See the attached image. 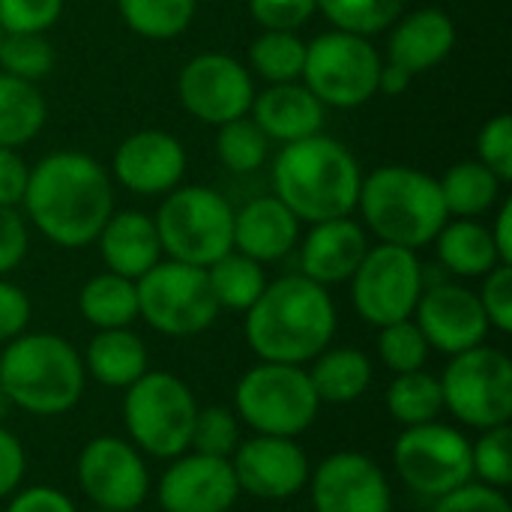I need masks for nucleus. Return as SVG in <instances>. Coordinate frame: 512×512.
Returning <instances> with one entry per match:
<instances>
[{
	"mask_svg": "<svg viewBox=\"0 0 512 512\" xmlns=\"http://www.w3.org/2000/svg\"><path fill=\"white\" fill-rule=\"evenodd\" d=\"M405 0H318V12L336 27L357 36H375L393 27Z\"/></svg>",
	"mask_w": 512,
	"mask_h": 512,
	"instance_id": "e433bc0d",
	"label": "nucleus"
},
{
	"mask_svg": "<svg viewBox=\"0 0 512 512\" xmlns=\"http://www.w3.org/2000/svg\"><path fill=\"white\" fill-rule=\"evenodd\" d=\"M207 282H210V291H213L219 309L246 315L255 306V300L264 294L270 279L264 273V264L231 249L228 255H222L219 261H213L207 267Z\"/></svg>",
	"mask_w": 512,
	"mask_h": 512,
	"instance_id": "473e14b6",
	"label": "nucleus"
},
{
	"mask_svg": "<svg viewBox=\"0 0 512 512\" xmlns=\"http://www.w3.org/2000/svg\"><path fill=\"white\" fill-rule=\"evenodd\" d=\"M81 363L87 378H93L96 384L108 390H126L150 369V354L144 339L132 327L96 330L81 354Z\"/></svg>",
	"mask_w": 512,
	"mask_h": 512,
	"instance_id": "a878e982",
	"label": "nucleus"
},
{
	"mask_svg": "<svg viewBox=\"0 0 512 512\" xmlns=\"http://www.w3.org/2000/svg\"><path fill=\"white\" fill-rule=\"evenodd\" d=\"M177 99L189 117L207 126H222L249 114L255 81L237 57L204 51L186 60V66L180 69Z\"/></svg>",
	"mask_w": 512,
	"mask_h": 512,
	"instance_id": "2eb2a0df",
	"label": "nucleus"
},
{
	"mask_svg": "<svg viewBox=\"0 0 512 512\" xmlns=\"http://www.w3.org/2000/svg\"><path fill=\"white\" fill-rule=\"evenodd\" d=\"M363 171L354 153L330 135H309L273 159V195L300 222H327L357 210Z\"/></svg>",
	"mask_w": 512,
	"mask_h": 512,
	"instance_id": "7ed1b4c3",
	"label": "nucleus"
},
{
	"mask_svg": "<svg viewBox=\"0 0 512 512\" xmlns=\"http://www.w3.org/2000/svg\"><path fill=\"white\" fill-rule=\"evenodd\" d=\"M27 474V453L15 432H9L0 423V501H6L12 492L21 489Z\"/></svg>",
	"mask_w": 512,
	"mask_h": 512,
	"instance_id": "8fccbe9b",
	"label": "nucleus"
},
{
	"mask_svg": "<svg viewBox=\"0 0 512 512\" xmlns=\"http://www.w3.org/2000/svg\"><path fill=\"white\" fill-rule=\"evenodd\" d=\"M240 441H243V423L234 414V408H222V405L198 408L189 450L216 456V459H231Z\"/></svg>",
	"mask_w": 512,
	"mask_h": 512,
	"instance_id": "a19ab883",
	"label": "nucleus"
},
{
	"mask_svg": "<svg viewBox=\"0 0 512 512\" xmlns=\"http://www.w3.org/2000/svg\"><path fill=\"white\" fill-rule=\"evenodd\" d=\"M54 45L45 33H3L0 42V69L21 81H42L54 69Z\"/></svg>",
	"mask_w": 512,
	"mask_h": 512,
	"instance_id": "4c0bfd02",
	"label": "nucleus"
},
{
	"mask_svg": "<svg viewBox=\"0 0 512 512\" xmlns=\"http://www.w3.org/2000/svg\"><path fill=\"white\" fill-rule=\"evenodd\" d=\"M411 81H414V75L408 69L384 60L381 63V72H378V93H384V96H402L411 87Z\"/></svg>",
	"mask_w": 512,
	"mask_h": 512,
	"instance_id": "5fc2aeb1",
	"label": "nucleus"
},
{
	"mask_svg": "<svg viewBox=\"0 0 512 512\" xmlns=\"http://www.w3.org/2000/svg\"><path fill=\"white\" fill-rule=\"evenodd\" d=\"M306 372L321 405H351L372 387L375 366L369 354L354 345H330L306 366Z\"/></svg>",
	"mask_w": 512,
	"mask_h": 512,
	"instance_id": "bb28decb",
	"label": "nucleus"
},
{
	"mask_svg": "<svg viewBox=\"0 0 512 512\" xmlns=\"http://www.w3.org/2000/svg\"><path fill=\"white\" fill-rule=\"evenodd\" d=\"M30 246L27 219L18 213V207H0V276L12 273Z\"/></svg>",
	"mask_w": 512,
	"mask_h": 512,
	"instance_id": "de8ad7c7",
	"label": "nucleus"
},
{
	"mask_svg": "<svg viewBox=\"0 0 512 512\" xmlns=\"http://www.w3.org/2000/svg\"><path fill=\"white\" fill-rule=\"evenodd\" d=\"M198 399L192 387L162 369H147L123 390L126 438L150 459L171 462L189 450Z\"/></svg>",
	"mask_w": 512,
	"mask_h": 512,
	"instance_id": "423d86ee",
	"label": "nucleus"
},
{
	"mask_svg": "<svg viewBox=\"0 0 512 512\" xmlns=\"http://www.w3.org/2000/svg\"><path fill=\"white\" fill-rule=\"evenodd\" d=\"M318 12V0H249V15L261 30L297 33Z\"/></svg>",
	"mask_w": 512,
	"mask_h": 512,
	"instance_id": "c03bdc74",
	"label": "nucleus"
},
{
	"mask_svg": "<svg viewBox=\"0 0 512 512\" xmlns=\"http://www.w3.org/2000/svg\"><path fill=\"white\" fill-rule=\"evenodd\" d=\"M0 42H3V30H0Z\"/></svg>",
	"mask_w": 512,
	"mask_h": 512,
	"instance_id": "4d7b16f0",
	"label": "nucleus"
},
{
	"mask_svg": "<svg viewBox=\"0 0 512 512\" xmlns=\"http://www.w3.org/2000/svg\"><path fill=\"white\" fill-rule=\"evenodd\" d=\"M12 411V405H9V399L3 396V390H0V423L6 420V414Z\"/></svg>",
	"mask_w": 512,
	"mask_h": 512,
	"instance_id": "6e6d98bb",
	"label": "nucleus"
},
{
	"mask_svg": "<svg viewBox=\"0 0 512 512\" xmlns=\"http://www.w3.org/2000/svg\"><path fill=\"white\" fill-rule=\"evenodd\" d=\"M315 512H393V486L387 471L357 450L330 453L309 474Z\"/></svg>",
	"mask_w": 512,
	"mask_h": 512,
	"instance_id": "dca6fc26",
	"label": "nucleus"
},
{
	"mask_svg": "<svg viewBox=\"0 0 512 512\" xmlns=\"http://www.w3.org/2000/svg\"><path fill=\"white\" fill-rule=\"evenodd\" d=\"M381 54L369 36L348 30H327L306 42V60L300 81L324 108H360L378 93Z\"/></svg>",
	"mask_w": 512,
	"mask_h": 512,
	"instance_id": "9d476101",
	"label": "nucleus"
},
{
	"mask_svg": "<svg viewBox=\"0 0 512 512\" xmlns=\"http://www.w3.org/2000/svg\"><path fill=\"white\" fill-rule=\"evenodd\" d=\"M48 120L45 99L36 84L0 72V147L30 144Z\"/></svg>",
	"mask_w": 512,
	"mask_h": 512,
	"instance_id": "7c9ffc66",
	"label": "nucleus"
},
{
	"mask_svg": "<svg viewBox=\"0 0 512 512\" xmlns=\"http://www.w3.org/2000/svg\"><path fill=\"white\" fill-rule=\"evenodd\" d=\"M393 471L408 492L438 501L474 480L471 438L441 420L408 426L393 444Z\"/></svg>",
	"mask_w": 512,
	"mask_h": 512,
	"instance_id": "f8f14e48",
	"label": "nucleus"
},
{
	"mask_svg": "<svg viewBox=\"0 0 512 512\" xmlns=\"http://www.w3.org/2000/svg\"><path fill=\"white\" fill-rule=\"evenodd\" d=\"M300 240V219L276 198L261 195L234 210V252L258 261L273 264L294 252Z\"/></svg>",
	"mask_w": 512,
	"mask_h": 512,
	"instance_id": "5701e85b",
	"label": "nucleus"
},
{
	"mask_svg": "<svg viewBox=\"0 0 512 512\" xmlns=\"http://www.w3.org/2000/svg\"><path fill=\"white\" fill-rule=\"evenodd\" d=\"M357 210L366 234L411 252L429 246L450 219L438 180L411 165H381L363 177Z\"/></svg>",
	"mask_w": 512,
	"mask_h": 512,
	"instance_id": "39448f33",
	"label": "nucleus"
},
{
	"mask_svg": "<svg viewBox=\"0 0 512 512\" xmlns=\"http://www.w3.org/2000/svg\"><path fill=\"white\" fill-rule=\"evenodd\" d=\"M429 354H432V348L414 318H405V321H396V324H387L378 330V357L393 375L426 369Z\"/></svg>",
	"mask_w": 512,
	"mask_h": 512,
	"instance_id": "58836bf2",
	"label": "nucleus"
},
{
	"mask_svg": "<svg viewBox=\"0 0 512 512\" xmlns=\"http://www.w3.org/2000/svg\"><path fill=\"white\" fill-rule=\"evenodd\" d=\"M249 117L261 126L270 141L291 144L309 135H318L324 126V105L312 96L303 81L270 84L255 93Z\"/></svg>",
	"mask_w": 512,
	"mask_h": 512,
	"instance_id": "393cba45",
	"label": "nucleus"
},
{
	"mask_svg": "<svg viewBox=\"0 0 512 512\" xmlns=\"http://www.w3.org/2000/svg\"><path fill=\"white\" fill-rule=\"evenodd\" d=\"M471 474L477 483L507 492L512 483V429L495 426L471 441Z\"/></svg>",
	"mask_w": 512,
	"mask_h": 512,
	"instance_id": "ea45409f",
	"label": "nucleus"
},
{
	"mask_svg": "<svg viewBox=\"0 0 512 512\" xmlns=\"http://www.w3.org/2000/svg\"><path fill=\"white\" fill-rule=\"evenodd\" d=\"M24 219L60 249H84L96 243L114 213V183L102 162L78 150L42 156L27 177L21 198Z\"/></svg>",
	"mask_w": 512,
	"mask_h": 512,
	"instance_id": "f257e3e1",
	"label": "nucleus"
},
{
	"mask_svg": "<svg viewBox=\"0 0 512 512\" xmlns=\"http://www.w3.org/2000/svg\"><path fill=\"white\" fill-rule=\"evenodd\" d=\"M336 303L330 288L303 273L267 282L264 294L246 312V342L264 363L309 366L336 336Z\"/></svg>",
	"mask_w": 512,
	"mask_h": 512,
	"instance_id": "f03ea898",
	"label": "nucleus"
},
{
	"mask_svg": "<svg viewBox=\"0 0 512 512\" xmlns=\"http://www.w3.org/2000/svg\"><path fill=\"white\" fill-rule=\"evenodd\" d=\"M78 312L93 330H120L138 321V288L117 273H99L78 291Z\"/></svg>",
	"mask_w": 512,
	"mask_h": 512,
	"instance_id": "c85d7f7f",
	"label": "nucleus"
},
{
	"mask_svg": "<svg viewBox=\"0 0 512 512\" xmlns=\"http://www.w3.org/2000/svg\"><path fill=\"white\" fill-rule=\"evenodd\" d=\"M456 48V24L441 6H423L393 21L387 60L411 75L429 72L444 63Z\"/></svg>",
	"mask_w": 512,
	"mask_h": 512,
	"instance_id": "4be33fe9",
	"label": "nucleus"
},
{
	"mask_svg": "<svg viewBox=\"0 0 512 512\" xmlns=\"http://www.w3.org/2000/svg\"><path fill=\"white\" fill-rule=\"evenodd\" d=\"M369 252V234L351 216L315 222L300 243V273L324 288L342 285L354 276Z\"/></svg>",
	"mask_w": 512,
	"mask_h": 512,
	"instance_id": "412c9836",
	"label": "nucleus"
},
{
	"mask_svg": "<svg viewBox=\"0 0 512 512\" xmlns=\"http://www.w3.org/2000/svg\"><path fill=\"white\" fill-rule=\"evenodd\" d=\"M414 321L429 348L447 357L483 345L492 330L477 291L459 282H426Z\"/></svg>",
	"mask_w": 512,
	"mask_h": 512,
	"instance_id": "a211bd4d",
	"label": "nucleus"
},
{
	"mask_svg": "<svg viewBox=\"0 0 512 512\" xmlns=\"http://www.w3.org/2000/svg\"><path fill=\"white\" fill-rule=\"evenodd\" d=\"M432 512H512V504L507 492L471 480L456 492L432 501Z\"/></svg>",
	"mask_w": 512,
	"mask_h": 512,
	"instance_id": "49530a36",
	"label": "nucleus"
},
{
	"mask_svg": "<svg viewBox=\"0 0 512 512\" xmlns=\"http://www.w3.org/2000/svg\"><path fill=\"white\" fill-rule=\"evenodd\" d=\"M117 12L141 39L165 42L189 30L195 18V0H117Z\"/></svg>",
	"mask_w": 512,
	"mask_h": 512,
	"instance_id": "72a5a7b5",
	"label": "nucleus"
},
{
	"mask_svg": "<svg viewBox=\"0 0 512 512\" xmlns=\"http://www.w3.org/2000/svg\"><path fill=\"white\" fill-rule=\"evenodd\" d=\"M96 246L105 261V270L126 276L132 282H138L147 270H153L162 261L156 222L150 213L141 210L111 213L96 237Z\"/></svg>",
	"mask_w": 512,
	"mask_h": 512,
	"instance_id": "b1692460",
	"label": "nucleus"
},
{
	"mask_svg": "<svg viewBox=\"0 0 512 512\" xmlns=\"http://www.w3.org/2000/svg\"><path fill=\"white\" fill-rule=\"evenodd\" d=\"M138 318L162 336L186 339L198 336L213 327L219 318V303L210 291L207 270L180 264V261H159L147 270L138 282Z\"/></svg>",
	"mask_w": 512,
	"mask_h": 512,
	"instance_id": "9b49d317",
	"label": "nucleus"
},
{
	"mask_svg": "<svg viewBox=\"0 0 512 512\" xmlns=\"http://www.w3.org/2000/svg\"><path fill=\"white\" fill-rule=\"evenodd\" d=\"M93 512H108V510H93Z\"/></svg>",
	"mask_w": 512,
	"mask_h": 512,
	"instance_id": "13d9d810",
	"label": "nucleus"
},
{
	"mask_svg": "<svg viewBox=\"0 0 512 512\" xmlns=\"http://www.w3.org/2000/svg\"><path fill=\"white\" fill-rule=\"evenodd\" d=\"M432 243L441 267L456 279H483L501 264L489 225L480 219H447Z\"/></svg>",
	"mask_w": 512,
	"mask_h": 512,
	"instance_id": "cd10ccee",
	"label": "nucleus"
},
{
	"mask_svg": "<svg viewBox=\"0 0 512 512\" xmlns=\"http://www.w3.org/2000/svg\"><path fill=\"white\" fill-rule=\"evenodd\" d=\"M441 198L447 207L450 219H477L501 201L504 183L480 162V159H465L447 168V174L438 180Z\"/></svg>",
	"mask_w": 512,
	"mask_h": 512,
	"instance_id": "c756f323",
	"label": "nucleus"
},
{
	"mask_svg": "<svg viewBox=\"0 0 512 512\" xmlns=\"http://www.w3.org/2000/svg\"><path fill=\"white\" fill-rule=\"evenodd\" d=\"M240 498L231 459L186 450L171 459L156 483L162 512H231Z\"/></svg>",
	"mask_w": 512,
	"mask_h": 512,
	"instance_id": "6ab92c4d",
	"label": "nucleus"
},
{
	"mask_svg": "<svg viewBox=\"0 0 512 512\" xmlns=\"http://www.w3.org/2000/svg\"><path fill=\"white\" fill-rule=\"evenodd\" d=\"M270 144L273 141L249 114L216 126V156L234 174H252L264 168V162L270 159Z\"/></svg>",
	"mask_w": 512,
	"mask_h": 512,
	"instance_id": "c9c22d12",
	"label": "nucleus"
},
{
	"mask_svg": "<svg viewBox=\"0 0 512 512\" xmlns=\"http://www.w3.org/2000/svg\"><path fill=\"white\" fill-rule=\"evenodd\" d=\"M75 477L93 510H141L153 489L147 456L129 438L120 435L90 438L78 453Z\"/></svg>",
	"mask_w": 512,
	"mask_h": 512,
	"instance_id": "4468645a",
	"label": "nucleus"
},
{
	"mask_svg": "<svg viewBox=\"0 0 512 512\" xmlns=\"http://www.w3.org/2000/svg\"><path fill=\"white\" fill-rule=\"evenodd\" d=\"M489 327L498 333H512V264H498L483 276L477 291Z\"/></svg>",
	"mask_w": 512,
	"mask_h": 512,
	"instance_id": "a18cd8bd",
	"label": "nucleus"
},
{
	"mask_svg": "<svg viewBox=\"0 0 512 512\" xmlns=\"http://www.w3.org/2000/svg\"><path fill=\"white\" fill-rule=\"evenodd\" d=\"M66 0H0V30L3 33H48Z\"/></svg>",
	"mask_w": 512,
	"mask_h": 512,
	"instance_id": "79ce46f5",
	"label": "nucleus"
},
{
	"mask_svg": "<svg viewBox=\"0 0 512 512\" xmlns=\"http://www.w3.org/2000/svg\"><path fill=\"white\" fill-rule=\"evenodd\" d=\"M114 180L141 198H165L186 177V147L165 129H141L126 135L111 159Z\"/></svg>",
	"mask_w": 512,
	"mask_h": 512,
	"instance_id": "aec40b11",
	"label": "nucleus"
},
{
	"mask_svg": "<svg viewBox=\"0 0 512 512\" xmlns=\"http://www.w3.org/2000/svg\"><path fill=\"white\" fill-rule=\"evenodd\" d=\"M27 177L30 165L21 159V153L12 147H0V207H21Z\"/></svg>",
	"mask_w": 512,
	"mask_h": 512,
	"instance_id": "603ef678",
	"label": "nucleus"
},
{
	"mask_svg": "<svg viewBox=\"0 0 512 512\" xmlns=\"http://www.w3.org/2000/svg\"><path fill=\"white\" fill-rule=\"evenodd\" d=\"M162 255L192 267H210L234 249V207L210 186H177L156 216Z\"/></svg>",
	"mask_w": 512,
	"mask_h": 512,
	"instance_id": "6e6552de",
	"label": "nucleus"
},
{
	"mask_svg": "<svg viewBox=\"0 0 512 512\" xmlns=\"http://www.w3.org/2000/svg\"><path fill=\"white\" fill-rule=\"evenodd\" d=\"M303 60H306V42L297 33L261 30V36L249 45V66L267 84L300 81Z\"/></svg>",
	"mask_w": 512,
	"mask_h": 512,
	"instance_id": "f704fd0d",
	"label": "nucleus"
},
{
	"mask_svg": "<svg viewBox=\"0 0 512 512\" xmlns=\"http://www.w3.org/2000/svg\"><path fill=\"white\" fill-rule=\"evenodd\" d=\"M351 282V303L354 312L372 324L375 330L414 318L420 294L426 288V270L417 252L378 243L369 246L360 267L354 270Z\"/></svg>",
	"mask_w": 512,
	"mask_h": 512,
	"instance_id": "ddd939ff",
	"label": "nucleus"
},
{
	"mask_svg": "<svg viewBox=\"0 0 512 512\" xmlns=\"http://www.w3.org/2000/svg\"><path fill=\"white\" fill-rule=\"evenodd\" d=\"M240 495L258 501H288L309 483L312 462L297 438L252 435L243 438L231 456Z\"/></svg>",
	"mask_w": 512,
	"mask_h": 512,
	"instance_id": "f3484780",
	"label": "nucleus"
},
{
	"mask_svg": "<svg viewBox=\"0 0 512 512\" xmlns=\"http://www.w3.org/2000/svg\"><path fill=\"white\" fill-rule=\"evenodd\" d=\"M438 381L444 393V411L462 426L477 432L510 426L512 360L507 351L483 342L453 354Z\"/></svg>",
	"mask_w": 512,
	"mask_h": 512,
	"instance_id": "1a4fd4ad",
	"label": "nucleus"
},
{
	"mask_svg": "<svg viewBox=\"0 0 512 512\" xmlns=\"http://www.w3.org/2000/svg\"><path fill=\"white\" fill-rule=\"evenodd\" d=\"M30 315H33V306H30L27 291L0 276V345L27 333Z\"/></svg>",
	"mask_w": 512,
	"mask_h": 512,
	"instance_id": "09e8293b",
	"label": "nucleus"
},
{
	"mask_svg": "<svg viewBox=\"0 0 512 512\" xmlns=\"http://www.w3.org/2000/svg\"><path fill=\"white\" fill-rule=\"evenodd\" d=\"M318 411L321 399L306 366L258 360L234 387V414L252 435L300 438L315 426Z\"/></svg>",
	"mask_w": 512,
	"mask_h": 512,
	"instance_id": "0eeeda50",
	"label": "nucleus"
},
{
	"mask_svg": "<svg viewBox=\"0 0 512 512\" xmlns=\"http://www.w3.org/2000/svg\"><path fill=\"white\" fill-rule=\"evenodd\" d=\"M384 405L387 414L402 426H423V423H435L444 414V393H441V381L438 375L417 369V372H405V375H393L387 393H384Z\"/></svg>",
	"mask_w": 512,
	"mask_h": 512,
	"instance_id": "2f4dec72",
	"label": "nucleus"
},
{
	"mask_svg": "<svg viewBox=\"0 0 512 512\" xmlns=\"http://www.w3.org/2000/svg\"><path fill=\"white\" fill-rule=\"evenodd\" d=\"M87 387L81 351L57 333H21L0 351V390L33 417L69 414Z\"/></svg>",
	"mask_w": 512,
	"mask_h": 512,
	"instance_id": "20e7f679",
	"label": "nucleus"
},
{
	"mask_svg": "<svg viewBox=\"0 0 512 512\" xmlns=\"http://www.w3.org/2000/svg\"><path fill=\"white\" fill-rule=\"evenodd\" d=\"M489 234H492V243H495V252H498L501 264H512V201L510 198L498 207V216H495V222L489 225Z\"/></svg>",
	"mask_w": 512,
	"mask_h": 512,
	"instance_id": "864d4df0",
	"label": "nucleus"
},
{
	"mask_svg": "<svg viewBox=\"0 0 512 512\" xmlns=\"http://www.w3.org/2000/svg\"><path fill=\"white\" fill-rule=\"evenodd\" d=\"M3 512H78L75 501L54 486H27L6 498Z\"/></svg>",
	"mask_w": 512,
	"mask_h": 512,
	"instance_id": "3c124183",
	"label": "nucleus"
},
{
	"mask_svg": "<svg viewBox=\"0 0 512 512\" xmlns=\"http://www.w3.org/2000/svg\"><path fill=\"white\" fill-rule=\"evenodd\" d=\"M477 159L501 180H512V117L495 114L477 132Z\"/></svg>",
	"mask_w": 512,
	"mask_h": 512,
	"instance_id": "37998d69",
	"label": "nucleus"
}]
</instances>
